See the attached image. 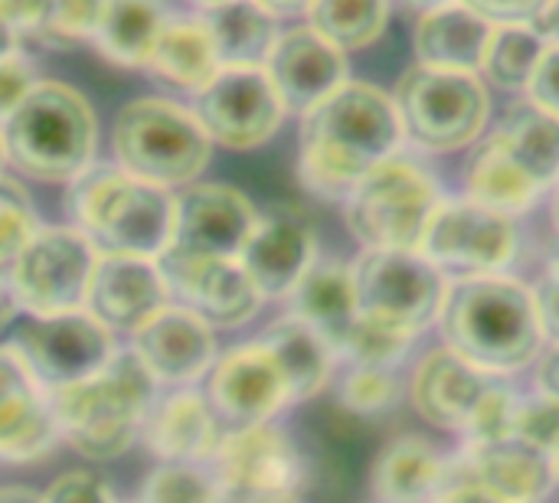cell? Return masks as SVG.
Here are the masks:
<instances>
[{"label":"cell","instance_id":"cell-1","mask_svg":"<svg viewBox=\"0 0 559 503\" xmlns=\"http://www.w3.org/2000/svg\"><path fill=\"white\" fill-rule=\"evenodd\" d=\"M403 128L393 95L380 85L347 79L334 95L301 115L298 177L324 196L344 200L373 167L396 157Z\"/></svg>","mask_w":559,"mask_h":503},{"label":"cell","instance_id":"cell-2","mask_svg":"<svg viewBox=\"0 0 559 503\" xmlns=\"http://www.w3.org/2000/svg\"><path fill=\"white\" fill-rule=\"evenodd\" d=\"M439 331L445 347L491 376H511L544 354L534 291L511 275L449 282Z\"/></svg>","mask_w":559,"mask_h":503},{"label":"cell","instance_id":"cell-3","mask_svg":"<svg viewBox=\"0 0 559 503\" xmlns=\"http://www.w3.org/2000/svg\"><path fill=\"white\" fill-rule=\"evenodd\" d=\"M72 226L98 255L160 259L174 236V196L164 187L124 173L118 164H92L66 190Z\"/></svg>","mask_w":559,"mask_h":503},{"label":"cell","instance_id":"cell-4","mask_svg":"<svg viewBox=\"0 0 559 503\" xmlns=\"http://www.w3.org/2000/svg\"><path fill=\"white\" fill-rule=\"evenodd\" d=\"M157 383L138 363L131 350H118L95 376L49 393L59 439L69 442L82 458L115 462L121 458L154 406Z\"/></svg>","mask_w":559,"mask_h":503},{"label":"cell","instance_id":"cell-5","mask_svg":"<svg viewBox=\"0 0 559 503\" xmlns=\"http://www.w3.org/2000/svg\"><path fill=\"white\" fill-rule=\"evenodd\" d=\"M7 160L43 183H72L92 167L98 121L88 98L66 82H36L0 124Z\"/></svg>","mask_w":559,"mask_h":503},{"label":"cell","instance_id":"cell-6","mask_svg":"<svg viewBox=\"0 0 559 503\" xmlns=\"http://www.w3.org/2000/svg\"><path fill=\"white\" fill-rule=\"evenodd\" d=\"M111 151L124 173L154 187H190L213 157V141L193 108L170 98H134L111 124Z\"/></svg>","mask_w":559,"mask_h":503},{"label":"cell","instance_id":"cell-7","mask_svg":"<svg viewBox=\"0 0 559 503\" xmlns=\"http://www.w3.org/2000/svg\"><path fill=\"white\" fill-rule=\"evenodd\" d=\"M403 141L429 154H452L485 137L491 92L478 72L409 65L393 88Z\"/></svg>","mask_w":559,"mask_h":503},{"label":"cell","instance_id":"cell-8","mask_svg":"<svg viewBox=\"0 0 559 503\" xmlns=\"http://www.w3.org/2000/svg\"><path fill=\"white\" fill-rule=\"evenodd\" d=\"M442 200L439 180L423 164L396 154L344 196V223L364 249L419 252L426 226Z\"/></svg>","mask_w":559,"mask_h":503},{"label":"cell","instance_id":"cell-9","mask_svg":"<svg viewBox=\"0 0 559 503\" xmlns=\"http://www.w3.org/2000/svg\"><path fill=\"white\" fill-rule=\"evenodd\" d=\"M360 318L419 334L439 321L449 278L416 249H364L350 262Z\"/></svg>","mask_w":559,"mask_h":503},{"label":"cell","instance_id":"cell-10","mask_svg":"<svg viewBox=\"0 0 559 503\" xmlns=\"http://www.w3.org/2000/svg\"><path fill=\"white\" fill-rule=\"evenodd\" d=\"M98 262V249L75 226L36 229L10 265V291L29 318H52L85 308V291Z\"/></svg>","mask_w":559,"mask_h":503},{"label":"cell","instance_id":"cell-11","mask_svg":"<svg viewBox=\"0 0 559 503\" xmlns=\"http://www.w3.org/2000/svg\"><path fill=\"white\" fill-rule=\"evenodd\" d=\"M518 249H521L518 223L468 196L442 200L419 242V252L449 282L504 275L518 259Z\"/></svg>","mask_w":559,"mask_h":503},{"label":"cell","instance_id":"cell-12","mask_svg":"<svg viewBox=\"0 0 559 503\" xmlns=\"http://www.w3.org/2000/svg\"><path fill=\"white\" fill-rule=\"evenodd\" d=\"M10 350L26 363L46 393H59L95 376L118 354L111 331L88 311L29 318L10 340Z\"/></svg>","mask_w":559,"mask_h":503},{"label":"cell","instance_id":"cell-13","mask_svg":"<svg viewBox=\"0 0 559 503\" xmlns=\"http://www.w3.org/2000/svg\"><path fill=\"white\" fill-rule=\"evenodd\" d=\"M193 115L213 144L252 151L275 137L288 111L262 65H223L193 95Z\"/></svg>","mask_w":559,"mask_h":503},{"label":"cell","instance_id":"cell-14","mask_svg":"<svg viewBox=\"0 0 559 503\" xmlns=\"http://www.w3.org/2000/svg\"><path fill=\"white\" fill-rule=\"evenodd\" d=\"M160 275L170 291V304L190 311L206 327H242L249 324L259 308L262 295L239 265V259H213V255H183L164 252L157 259Z\"/></svg>","mask_w":559,"mask_h":503},{"label":"cell","instance_id":"cell-15","mask_svg":"<svg viewBox=\"0 0 559 503\" xmlns=\"http://www.w3.org/2000/svg\"><path fill=\"white\" fill-rule=\"evenodd\" d=\"M206 403L213 406L223 429L236 432L272 422L285 406H292V396L272 354L262 347V340H252L216 357Z\"/></svg>","mask_w":559,"mask_h":503},{"label":"cell","instance_id":"cell-16","mask_svg":"<svg viewBox=\"0 0 559 503\" xmlns=\"http://www.w3.org/2000/svg\"><path fill=\"white\" fill-rule=\"evenodd\" d=\"M259 223L252 200L229 183H190L174 196L170 252L239 259Z\"/></svg>","mask_w":559,"mask_h":503},{"label":"cell","instance_id":"cell-17","mask_svg":"<svg viewBox=\"0 0 559 503\" xmlns=\"http://www.w3.org/2000/svg\"><path fill=\"white\" fill-rule=\"evenodd\" d=\"M314 262V226L295 206H272L269 213H259V223L239 252V265L262 298H288Z\"/></svg>","mask_w":559,"mask_h":503},{"label":"cell","instance_id":"cell-18","mask_svg":"<svg viewBox=\"0 0 559 503\" xmlns=\"http://www.w3.org/2000/svg\"><path fill=\"white\" fill-rule=\"evenodd\" d=\"M262 69L269 72L285 111L295 115H308L350 79L347 52H341L308 23L278 33Z\"/></svg>","mask_w":559,"mask_h":503},{"label":"cell","instance_id":"cell-19","mask_svg":"<svg viewBox=\"0 0 559 503\" xmlns=\"http://www.w3.org/2000/svg\"><path fill=\"white\" fill-rule=\"evenodd\" d=\"M131 354L160 386H190L216 363V337L190 311L167 304L131 334Z\"/></svg>","mask_w":559,"mask_h":503},{"label":"cell","instance_id":"cell-20","mask_svg":"<svg viewBox=\"0 0 559 503\" xmlns=\"http://www.w3.org/2000/svg\"><path fill=\"white\" fill-rule=\"evenodd\" d=\"M167 304L170 291L154 259L98 255L82 311H88L108 331L134 334Z\"/></svg>","mask_w":559,"mask_h":503},{"label":"cell","instance_id":"cell-21","mask_svg":"<svg viewBox=\"0 0 559 503\" xmlns=\"http://www.w3.org/2000/svg\"><path fill=\"white\" fill-rule=\"evenodd\" d=\"M226 491H298L305 465L285 429L262 422L252 429L226 432L216 458L210 462Z\"/></svg>","mask_w":559,"mask_h":503},{"label":"cell","instance_id":"cell-22","mask_svg":"<svg viewBox=\"0 0 559 503\" xmlns=\"http://www.w3.org/2000/svg\"><path fill=\"white\" fill-rule=\"evenodd\" d=\"M59 442L52 399L33 380L26 363L0 347V462H39Z\"/></svg>","mask_w":559,"mask_h":503},{"label":"cell","instance_id":"cell-23","mask_svg":"<svg viewBox=\"0 0 559 503\" xmlns=\"http://www.w3.org/2000/svg\"><path fill=\"white\" fill-rule=\"evenodd\" d=\"M495 380L501 376L478 370L475 363H468L465 357H459L452 347L442 344L416 363L409 380V403L429 426L462 435L475 406L481 403V396L491 390Z\"/></svg>","mask_w":559,"mask_h":503},{"label":"cell","instance_id":"cell-24","mask_svg":"<svg viewBox=\"0 0 559 503\" xmlns=\"http://www.w3.org/2000/svg\"><path fill=\"white\" fill-rule=\"evenodd\" d=\"M223 435L226 429L216 419L213 406L206 403L203 393L193 390H180L154 403L141 426V439L147 452L160 458V465L167 462L210 465L219 452Z\"/></svg>","mask_w":559,"mask_h":503},{"label":"cell","instance_id":"cell-25","mask_svg":"<svg viewBox=\"0 0 559 503\" xmlns=\"http://www.w3.org/2000/svg\"><path fill=\"white\" fill-rule=\"evenodd\" d=\"M459 462L468 475L511 503H540L557 488L554 458L521 439L465 445Z\"/></svg>","mask_w":559,"mask_h":503},{"label":"cell","instance_id":"cell-26","mask_svg":"<svg viewBox=\"0 0 559 503\" xmlns=\"http://www.w3.org/2000/svg\"><path fill=\"white\" fill-rule=\"evenodd\" d=\"M285 301H288V314L314 327L331 344L334 354H341L347 334L360 321L354 272L347 262L337 259H318Z\"/></svg>","mask_w":559,"mask_h":503},{"label":"cell","instance_id":"cell-27","mask_svg":"<svg viewBox=\"0 0 559 503\" xmlns=\"http://www.w3.org/2000/svg\"><path fill=\"white\" fill-rule=\"evenodd\" d=\"M495 23H488L481 13H475L462 0H449L442 7H432L419 16L413 46L416 62L432 69H455V72H478Z\"/></svg>","mask_w":559,"mask_h":503},{"label":"cell","instance_id":"cell-28","mask_svg":"<svg viewBox=\"0 0 559 503\" xmlns=\"http://www.w3.org/2000/svg\"><path fill=\"white\" fill-rule=\"evenodd\" d=\"M445 458L429 439L400 435L380 448L370 468V491L377 503H432L449 478Z\"/></svg>","mask_w":559,"mask_h":503},{"label":"cell","instance_id":"cell-29","mask_svg":"<svg viewBox=\"0 0 559 503\" xmlns=\"http://www.w3.org/2000/svg\"><path fill=\"white\" fill-rule=\"evenodd\" d=\"M259 340L272 354L275 367L282 370L292 403H305L328 386L337 354L314 327L285 314L275 324H269V331Z\"/></svg>","mask_w":559,"mask_h":503},{"label":"cell","instance_id":"cell-30","mask_svg":"<svg viewBox=\"0 0 559 503\" xmlns=\"http://www.w3.org/2000/svg\"><path fill=\"white\" fill-rule=\"evenodd\" d=\"M491 134L540 193L554 190L559 180V118L524 98L504 111L501 124Z\"/></svg>","mask_w":559,"mask_h":503},{"label":"cell","instance_id":"cell-31","mask_svg":"<svg viewBox=\"0 0 559 503\" xmlns=\"http://www.w3.org/2000/svg\"><path fill=\"white\" fill-rule=\"evenodd\" d=\"M147 69L187 92H200L219 69V52L203 16H170L157 36Z\"/></svg>","mask_w":559,"mask_h":503},{"label":"cell","instance_id":"cell-32","mask_svg":"<svg viewBox=\"0 0 559 503\" xmlns=\"http://www.w3.org/2000/svg\"><path fill=\"white\" fill-rule=\"evenodd\" d=\"M167 20L170 10L164 0H108L92 43L108 62L141 69L151 62V52Z\"/></svg>","mask_w":559,"mask_h":503},{"label":"cell","instance_id":"cell-33","mask_svg":"<svg viewBox=\"0 0 559 503\" xmlns=\"http://www.w3.org/2000/svg\"><path fill=\"white\" fill-rule=\"evenodd\" d=\"M465 196L514 219L527 213L544 193L521 173L501 141L495 134H485L465 164Z\"/></svg>","mask_w":559,"mask_h":503},{"label":"cell","instance_id":"cell-34","mask_svg":"<svg viewBox=\"0 0 559 503\" xmlns=\"http://www.w3.org/2000/svg\"><path fill=\"white\" fill-rule=\"evenodd\" d=\"M223 65H265L275 39L278 16L259 0H229L203 13Z\"/></svg>","mask_w":559,"mask_h":503},{"label":"cell","instance_id":"cell-35","mask_svg":"<svg viewBox=\"0 0 559 503\" xmlns=\"http://www.w3.org/2000/svg\"><path fill=\"white\" fill-rule=\"evenodd\" d=\"M544 49H547V39H544V33L534 23L495 26L478 75L485 79V85L524 95Z\"/></svg>","mask_w":559,"mask_h":503},{"label":"cell","instance_id":"cell-36","mask_svg":"<svg viewBox=\"0 0 559 503\" xmlns=\"http://www.w3.org/2000/svg\"><path fill=\"white\" fill-rule=\"evenodd\" d=\"M308 26L341 52H357L377 43L390 23V0H311Z\"/></svg>","mask_w":559,"mask_h":503},{"label":"cell","instance_id":"cell-37","mask_svg":"<svg viewBox=\"0 0 559 503\" xmlns=\"http://www.w3.org/2000/svg\"><path fill=\"white\" fill-rule=\"evenodd\" d=\"M138 503H223V484L210 465L167 462L144 478Z\"/></svg>","mask_w":559,"mask_h":503},{"label":"cell","instance_id":"cell-38","mask_svg":"<svg viewBox=\"0 0 559 503\" xmlns=\"http://www.w3.org/2000/svg\"><path fill=\"white\" fill-rule=\"evenodd\" d=\"M416 337L413 334H403V331H393V327H383L377 321H367L360 318L354 324V331L347 334L337 360H347L350 367H380V370H396L406 354L413 350Z\"/></svg>","mask_w":559,"mask_h":503},{"label":"cell","instance_id":"cell-39","mask_svg":"<svg viewBox=\"0 0 559 503\" xmlns=\"http://www.w3.org/2000/svg\"><path fill=\"white\" fill-rule=\"evenodd\" d=\"M36 229L39 216L33 209L29 193L16 180L0 173V272H10V265L36 236Z\"/></svg>","mask_w":559,"mask_h":503},{"label":"cell","instance_id":"cell-40","mask_svg":"<svg viewBox=\"0 0 559 503\" xmlns=\"http://www.w3.org/2000/svg\"><path fill=\"white\" fill-rule=\"evenodd\" d=\"M341 406L354 416H380L396 406L400 380L396 370L380 367H350L341 380Z\"/></svg>","mask_w":559,"mask_h":503},{"label":"cell","instance_id":"cell-41","mask_svg":"<svg viewBox=\"0 0 559 503\" xmlns=\"http://www.w3.org/2000/svg\"><path fill=\"white\" fill-rule=\"evenodd\" d=\"M518 403L521 393L501 380L491 383V390L481 396V403L475 406L468 426L462 429L465 445H485V442H498V439H511L514 429V416H518Z\"/></svg>","mask_w":559,"mask_h":503},{"label":"cell","instance_id":"cell-42","mask_svg":"<svg viewBox=\"0 0 559 503\" xmlns=\"http://www.w3.org/2000/svg\"><path fill=\"white\" fill-rule=\"evenodd\" d=\"M108 0H52L39 43L52 49H72L95 36Z\"/></svg>","mask_w":559,"mask_h":503},{"label":"cell","instance_id":"cell-43","mask_svg":"<svg viewBox=\"0 0 559 503\" xmlns=\"http://www.w3.org/2000/svg\"><path fill=\"white\" fill-rule=\"evenodd\" d=\"M511 439L527 442L531 448L557 458L559 452V403L534 393V396H521L518 403V416H514V429Z\"/></svg>","mask_w":559,"mask_h":503},{"label":"cell","instance_id":"cell-44","mask_svg":"<svg viewBox=\"0 0 559 503\" xmlns=\"http://www.w3.org/2000/svg\"><path fill=\"white\" fill-rule=\"evenodd\" d=\"M39 498L43 503H118L111 488L92 471H66Z\"/></svg>","mask_w":559,"mask_h":503},{"label":"cell","instance_id":"cell-45","mask_svg":"<svg viewBox=\"0 0 559 503\" xmlns=\"http://www.w3.org/2000/svg\"><path fill=\"white\" fill-rule=\"evenodd\" d=\"M36 72H33V62L20 52L0 59V124L16 111V105L33 92L36 85Z\"/></svg>","mask_w":559,"mask_h":503},{"label":"cell","instance_id":"cell-46","mask_svg":"<svg viewBox=\"0 0 559 503\" xmlns=\"http://www.w3.org/2000/svg\"><path fill=\"white\" fill-rule=\"evenodd\" d=\"M524 98H527L531 105H537L540 111L559 118V46H550V43H547V49L540 52L537 69H534V75H531V82H527Z\"/></svg>","mask_w":559,"mask_h":503},{"label":"cell","instance_id":"cell-47","mask_svg":"<svg viewBox=\"0 0 559 503\" xmlns=\"http://www.w3.org/2000/svg\"><path fill=\"white\" fill-rule=\"evenodd\" d=\"M534 291V304H537V321L544 331V344L559 347V255L550 259V265L544 268L540 282L531 288Z\"/></svg>","mask_w":559,"mask_h":503},{"label":"cell","instance_id":"cell-48","mask_svg":"<svg viewBox=\"0 0 559 503\" xmlns=\"http://www.w3.org/2000/svg\"><path fill=\"white\" fill-rule=\"evenodd\" d=\"M432 503H511V501H504L501 494H495L488 484H481L475 475H468V471L462 468V462H459V458H452V465H449V478H445V484L439 488V494L432 498Z\"/></svg>","mask_w":559,"mask_h":503},{"label":"cell","instance_id":"cell-49","mask_svg":"<svg viewBox=\"0 0 559 503\" xmlns=\"http://www.w3.org/2000/svg\"><path fill=\"white\" fill-rule=\"evenodd\" d=\"M52 0H0V16L10 23L16 39H39L49 20Z\"/></svg>","mask_w":559,"mask_h":503},{"label":"cell","instance_id":"cell-50","mask_svg":"<svg viewBox=\"0 0 559 503\" xmlns=\"http://www.w3.org/2000/svg\"><path fill=\"white\" fill-rule=\"evenodd\" d=\"M462 3L481 13L488 23L504 26V23H537L550 0H462Z\"/></svg>","mask_w":559,"mask_h":503},{"label":"cell","instance_id":"cell-51","mask_svg":"<svg viewBox=\"0 0 559 503\" xmlns=\"http://www.w3.org/2000/svg\"><path fill=\"white\" fill-rule=\"evenodd\" d=\"M537 393L559 403V347H544L537 357Z\"/></svg>","mask_w":559,"mask_h":503},{"label":"cell","instance_id":"cell-52","mask_svg":"<svg viewBox=\"0 0 559 503\" xmlns=\"http://www.w3.org/2000/svg\"><path fill=\"white\" fill-rule=\"evenodd\" d=\"M223 503H301L298 491H265V494H252V491H226L223 488Z\"/></svg>","mask_w":559,"mask_h":503},{"label":"cell","instance_id":"cell-53","mask_svg":"<svg viewBox=\"0 0 559 503\" xmlns=\"http://www.w3.org/2000/svg\"><path fill=\"white\" fill-rule=\"evenodd\" d=\"M534 26L544 33V39H547L550 46H559V0H550V3H547V10L540 13V20H537Z\"/></svg>","mask_w":559,"mask_h":503},{"label":"cell","instance_id":"cell-54","mask_svg":"<svg viewBox=\"0 0 559 503\" xmlns=\"http://www.w3.org/2000/svg\"><path fill=\"white\" fill-rule=\"evenodd\" d=\"M272 16H295V13H305L311 0H259Z\"/></svg>","mask_w":559,"mask_h":503},{"label":"cell","instance_id":"cell-55","mask_svg":"<svg viewBox=\"0 0 559 503\" xmlns=\"http://www.w3.org/2000/svg\"><path fill=\"white\" fill-rule=\"evenodd\" d=\"M16 314H20V308H16V301H13V291H10V285L0 278V327L10 324Z\"/></svg>","mask_w":559,"mask_h":503},{"label":"cell","instance_id":"cell-56","mask_svg":"<svg viewBox=\"0 0 559 503\" xmlns=\"http://www.w3.org/2000/svg\"><path fill=\"white\" fill-rule=\"evenodd\" d=\"M0 503H43V498L29 488H0Z\"/></svg>","mask_w":559,"mask_h":503},{"label":"cell","instance_id":"cell-57","mask_svg":"<svg viewBox=\"0 0 559 503\" xmlns=\"http://www.w3.org/2000/svg\"><path fill=\"white\" fill-rule=\"evenodd\" d=\"M16 46H20V39H16V33L10 29V23L0 16V59H7V56H13L16 52Z\"/></svg>","mask_w":559,"mask_h":503},{"label":"cell","instance_id":"cell-58","mask_svg":"<svg viewBox=\"0 0 559 503\" xmlns=\"http://www.w3.org/2000/svg\"><path fill=\"white\" fill-rule=\"evenodd\" d=\"M554 200H550V219H554V229H557V236H559V180L554 183Z\"/></svg>","mask_w":559,"mask_h":503},{"label":"cell","instance_id":"cell-59","mask_svg":"<svg viewBox=\"0 0 559 503\" xmlns=\"http://www.w3.org/2000/svg\"><path fill=\"white\" fill-rule=\"evenodd\" d=\"M406 3H413V7H419V10L426 13V10H432V7H442V3H449V0H406Z\"/></svg>","mask_w":559,"mask_h":503},{"label":"cell","instance_id":"cell-60","mask_svg":"<svg viewBox=\"0 0 559 503\" xmlns=\"http://www.w3.org/2000/svg\"><path fill=\"white\" fill-rule=\"evenodd\" d=\"M190 3L200 7V10L206 13V10H213V7H219V3H229V0H190Z\"/></svg>","mask_w":559,"mask_h":503},{"label":"cell","instance_id":"cell-61","mask_svg":"<svg viewBox=\"0 0 559 503\" xmlns=\"http://www.w3.org/2000/svg\"><path fill=\"white\" fill-rule=\"evenodd\" d=\"M3 160H7V154H3V141H0V167H3Z\"/></svg>","mask_w":559,"mask_h":503},{"label":"cell","instance_id":"cell-62","mask_svg":"<svg viewBox=\"0 0 559 503\" xmlns=\"http://www.w3.org/2000/svg\"><path fill=\"white\" fill-rule=\"evenodd\" d=\"M554 468H557V484H559V452H557V458H554Z\"/></svg>","mask_w":559,"mask_h":503},{"label":"cell","instance_id":"cell-63","mask_svg":"<svg viewBox=\"0 0 559 503\" xmlns=\"http://www.w3.org/2000/svg\"><path fill=\"white\" fill-rule=\"evenodd\" d=\"M373 503H377V501H373Z\"/></svg>","mask_w":559,"mask_h":503}]
</instances>
